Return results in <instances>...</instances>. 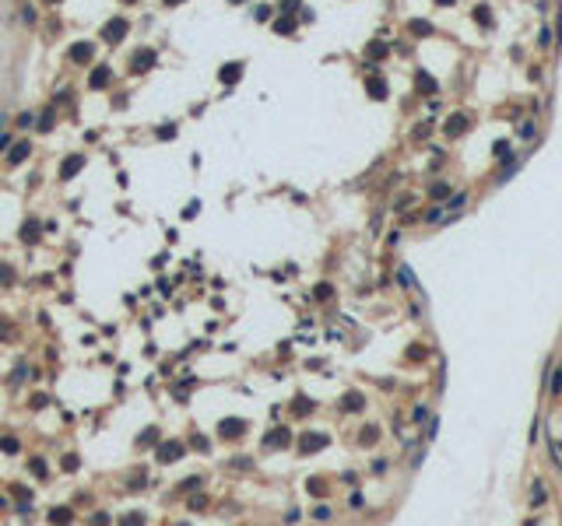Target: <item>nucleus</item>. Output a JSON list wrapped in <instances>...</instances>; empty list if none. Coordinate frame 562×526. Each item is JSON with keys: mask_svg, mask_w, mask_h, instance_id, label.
Wrapping results in <instances>:
<instances>
[{"mask_svg": "<svg viewBox=\"0 0 562 526\" xmlns=\"http://www.w3.org/2000/svg\"><path fill=\"white\" fill-rule=\"evenodd\" d=\"M299 519H302V512H299V509H288V512H285V523H288V526H295Z\"/></svg>", "mask_w": 562, "mask_h": 526, "instance_id": "obj_39", "label": "nucleus"}, {"mask_svg": "<svg viewBox=\"0 0 562 526\" xmlns=\"http://www.w3.org/2000/svg\"><path fill=\"white\" fill-rule=\"evenodd\" d=\"M369 56H373V60H380V56H387V46H380V42H373V46H369Z\"/></svg>", "mask_w": 562, "mask_h": 526, "instance_id": "obj_38", "label": "nucleus"}, {"mask_svg": "<svg viewBox=\"0 0 562 526\" xmlns=\"http://www.w3.org/2000/svg\"><path fill=\"white\" fill-rule=\"evenodd\" d=\"M81 169H84V155H70V158H64V161H60V179L67 183V179H74Z\"/></svg>", "mask_w": 562, "mask_h": 526, "instance_id": "obj_5", "label": "nucleus"}, {"mask_svg": "<svg viewBox=\"0 0 562 526\" xmlns=\"http://www.w3.org/2000/svg\"><path fill=\"white\" fill-rule=\"evenodd\" d=\"M28 470H32L35 477H46V463H42V456H35L32 463H28Z\"/></svg>", "mask_w": 562, "mask_h": 526, "instance_id": "obj_24", "label": "nucleus"}, {"mask_svg": "<svg viewBox=\"0 0 562 526\" xmlns=\"http://www.w3.org/2000/svg\"><path fill=\"white\" fill-rule=\"evenodd\" d=\"M4 509H7V498H4V494H0V512H4Z\"/></svg>", "mask_w": 562, "mask_h": 526, "instance_id": "obj_49", "label": "nucleus"}, {"mask_svg": "<svg viewBox=\"0 0 562 526\" xmlns=\"http://www.w3.org/2000/svg\"><path fill=\"white\" fill-rule=\"evenodd\" d=\"M113 84V67H95L88 74V88H109Z\"/></svg>", "mask_w": 562, "mask_h": 526, "instance_id": "obj_6", "label": "nucleus"}, {"mask_svg": "<svg viewBox=\"0 0 562 526\" xmlns=\"http://www.w3.org/2000/svg\"><path fill=\"white\" fill-rule=\"evenodd\" d=\"M464 127H467V116H453L450 123H446V133H450V137H461Z\"/></svg>", "mask_w": 562, "mask_h": 526, "instance_id": "obj_15", "label": "nucleus"}, {"mask_svg": "<svg viewBox=\"0 0 562 526\" xmlns=\"http://www.w3.org/2000/svg\"><path fill=\"white\" fill-rule=\"evenodd\" d=\"M120 4H137V0H120Z\"/></svg>", "mask_w": 562, "mask_h": 526, "instance_id": "obj_54", "label": "nucleus"}, {"mask_svg": "<svg viewBox=\"0 0 562 526\" xmlns=\"http://www.w3.org/2000/svg\"><path fill=\"white\" fill-rule=\"evenodd\" d=\"M274 32L278 35H292L295 32V18H292V14H281V18L274 21Z\"/></svg>", "mask_w": 562, "mask_h": 526, "instance_id": "obj_14", "label": "nucleus"}, {"mask_svg": "<svg viewBox=\"0 0 562 526\" xmlns=\"http://www.w3.org/2000/svg\"><path fill=\"white\" fill-rule=\"evenodd\" d=\"M204 505H208V498H204V494H194V498H190V509H194V512H200Z\"/></svg>", "mask_w": 562, "mask_h": 526, "instance_id": "obj_35", "label": "nucleus"}, {"mask_svg": "<svg viewBox=\"0 0 562 526\" xmlns=\"http://www.w3.org/2000/svg\"><path fill=\"white\" fill-rule=\"evenodd\" d=\"M446 193H450L446 183H436V186H432V197H436V200H439V197H446Z\"/></svg>", "mask_w": 562, "mask_h": 526, "instance_id": "obj_40", "label": "nucleus"}, {"mask_svg": "<svg viewBox=\"0 0 562 526\" xmlns=\"http://www.w3.org/2000/svg\"><path fill=\"white\" fill-rule=\"evenodd\" d=\"M362 442L369 446V442H376V428H365V435H362Z\"/></svg>", "mask_w": 562, "mask_h": 526, "instance_id": "obj_48", "label": "nucleus"}, {"mask_svg": "<svg viewBox=\"0 0 562 526\" xmlns=\"http://www.w3.org/2000/svg\"><path fill=\"white\" fill-rule=\"evenodd\" d=\"M155 49H137L134 56H130V74H144V70H151L155 67Z\"/></svg>", "mask_w": 562, "mask_h": 526, "instance_id": "obj_3", "label": "nucleus"}, {"mask_svg": "<svg viewBox=\"0 0 562 526\" xmlns=\"http://www.w3.org/2000/svg\"><path fill=\"white\" fill-rule=\"evenodd\" d=\"M35 127H39L42 133H50V130L56 127V109H53V105H50V109H42V112L35 116Z\"/></svg>", "mask_w": 562, "mask_h": 526, "instance_id": "obj_9", "label": "nucleus"}, {"mask_svg": "<svg viewBox=\"0 0 562 526\" xmlns=\"http://www.w3.org/2000/svg\"><path fill=\"white\" fill-rule=\"evenodd\" d=\"M299 4H302V0H281V11H285V14H292Z\"/></svg>", "mask_w": 562, "mask_h": 526, "instance_id": "obj_42", "label": "nucleus"}, {"mask_svg": "<svg viewBox=\"0 0 562 526\" xmlns=\"http://www.w3.org/2000/svg\"><path fill=\"white\" fill-rule=\"evenodd\" d=\"M0 449H4V453H18V449H21V442L14 439V435H4V439H0Z\"/></svg>", "mask_w": 562, "mask_h": 526, "instance_id": "obj_20", "label": "nucleus"}, {"mask_svg": "<svg viewBox=\"0 0 562 526\" xmlns=\"http://www.w3.org/2000/svg\"><path fill=\"white\" fill-rule=\"evenodd\" d=\"M309 491H313V494H323V480L313 477V480H309Z\"/></svg>", "mask_w": 562, "mask_h": 526, "instance_id": "obj_45", "label": "nucleus"}, {"mask_svg": "<svg viewBox=\"0 0 562 526\" xmlns=\"http://www.w3.org/2000/svg\"><path fill=\"white\" fill-rule=\"evenodd\" d=\"M271 14H274V7H267V4H260V7L253 11V18H257V21H267Z\"/></svg>", "mask_w": 562, "mask_h": 526, "instance_id": "obj_30", "label": "nucleus"}, {"mask_svg": "<svg viewBox=\"0 0 562 526\" xmlns=\"http://www.w3.org/2000/svg\"><path fill=\"white\" fill-rule=\"evenodd\" d=\"M39 232H42L39 221H25V224H21V242H28V246L39 242Z\"/></svg>", "mask_w": 562, "mask_h": 526, "instance_id": "obj_11", "label": "nucleus"}, {"mask_svg": "<svg viewBox=\"0 0 562 526\" xmlns=\"http://www.w3.org/2000/svg\"><path fill=\"white\" fill-rule=\"evenodd\" d=\"M365 88H369V95H373V98H387V81H380L376 74L365 81Z\"/></svg>", "mask_w": 562, "mask_h": 526, "instance_id": "obj_13", "label": "nucleus"}, {"mask_svg": "<svg viewBox=\"0 0 562 526\" xmlns=\"http://www.w3.org/2000/svg\"><path fill=\"white\" fill-rule=\"evenodd\" d=\"M176 4H183V0H165V7H176Z\"/></svg>", "mask_w": 562, "mask_h": 526, "instance_id": "obj_51", "label": "nucleus"}, {"mask_svg": "<svg viewBox=\"0 0 562 526\" xmlns=\"http://www.w3.org/2000/svg\"><path fill=\"white\" fill-rule=\"evenodd\" d=\"M467 204V193H453V197H450V204H446V210H450V214H457V210H461Z\"/></svg>", "mask_w": 562, "mask_h": 526, "instance_id": "obj_18", "label": "nucleus"}, {"mask_svg": "<svg viewBox=\"0 0 562 526\" xmlns=\"http://www.w3.org/2000/svg\"><path fill=\"white\" fill-rule=\"evenodd\" d=\"M418 88H422V92H436V84H432L429 74H418Z\"/></svg>", "mask_w": 562, "mask_h": 526, "instance_id": "obj_31", "label": "nucleus"}, {"mask_svg": "<svg viewBox=\"0 0 562 526\" xmlns=\"http://www.w3.org/2000/svg\"><path fill=\"white\" fill-rule=\"evenodd\" d=\"M331 516H334V512H331V505H316V509H313V519H316V523H327Z\"/></svg>", "mask_w": 562, "mask_h": 526, "instance_id": "obj_23", "label": "nucleus"}, {"mask_svg": "<svg viewBox=\"0 0 562 526\" xmlns=\"http://www.w3.org/2000/svg\"><path fill=\"white\" fill-rule=\"evenodd\" d=\"M218 78H221V84H235V81L243 78V64H225Z\"/></svg>", "mask_w": 562, "mask_h": 526, "instance_id": "obj_10", "label": "nucleus"}, {"mask_svg": "<svg viewBox=\"0 0 562 526\" xmlns=\"http://www.w3.org/2000/svg\"><path fill=\"white\" fill-rule=\"evenodd\" d=\"M28 155H32V144H28V141H18V144L11 147V155H7V165H21Z\"/></svg>", "mask_w": 562, "mask_h": 526, "instance_id": "obj_8", "label": "nucleus"}, {"mask_svg": "<svg viewBox=\"0 0 562 526\" xmlns=\"http://www.w3.org/2000/svg\"><path fill=\"white\" fill-rule=\"evenodd\" d=\"M127 32H130V21H127V18H120V14H116V18H109L106 25H102L99 39H106L109 46H116V42H120V39H123Z\"/></svg>", "mask_w": 562, "mask_h": 526, "instance_id": "obj_1", "label": "nucleus"}, {"mask_svg": "<svg viewBox=\"0 0 562 526\" xmlns=\"http://www.w3.org/2000/svg\"><path fill=\"white\" fill-rule=\"evenodd\" d=\"M183 453H186V446H183V442H176V439H169V442H162V446H158L155 460H158V463H176Z\"/></svg>", "mask_w": 562, "mask_h": 526, "instance_id": "obj_2", "label": "nucleus"}, {"mask_svg": "<svg viewBox=\"0 0 562 526\" xmlns=\"http://www.w3.org/2000/svg\"><path fill=\"white\" fill-rule=\"evenodd\" d=\"M18 127H25V130L35 127V112H21V116H18Z\"/></svg>", "mask_w": 562, "mask_h": 526, "instance_id": "obj_33", "label": "nucleus"}, {"mask_svg": "<svg viewBox=\"0 0 562 526\" xmlns=\"http://www.w3.org/2000/svg\"><path fill=\"white\" fill-rule=\"evenodd\" d=\"M158 428H148V435H141V439H137V446H148V442H158V435H155Z\"/></svg>", "mask_w": 562, "mask_h": 526, "instance_id": "obj_36", "label": "nucleus"}, {"mask_svg": "<svg viewBox=\"0 0 562 526\" xmlns=\"http://www.w3.org/2000/svg\"><path fill=\"white\" fill-rule=\"evenodd\" d=\"M530 502H534V505H541V502H545V491H541V484H534V491H530Z\"/></svg>", "mask_w": 562, "mask_h": 526, "instance_id": "obj_41", "label": "nucleus"}, {"mask_svg": "<svg viewBox=\"0 0 562 526\" xmlns=\"http://www.w3.org/2000/svg\"><path fill=\"white\" fill-rule=\"evenodd\" d=\"M50 523H53V526H70V523H74V509H67V505L50 509Z\"/></svg>", "mask_w": 562, "mask_h": 526, "instance_id": "obj_7", "label": "nucleus"}, {"mask_svg": "<svg viewBox=\"0 0 562 526\" xmlns=\"http://www.w3.org/2000/svg\"><path fill=\"white\" fill-rule=\"evenodd\" d=\"M243 428H246V421H239V417H232V421H221V425H218V431L225 435V439H232V435H243Z\"/></svg>", "mask_w": 562, "mask_h": 526, "instance_id": "obj_12", "label": "nucleus"}, {"mask_svg": "<svg viewBox=\"0 0 562 526\" xmlns=\"http://www.w3.org/2000/svg\"><path fill=\"white\" fill-rule=\"evenodd\" d=\"M42 4H50V7H53V4H60V0H42Z\"/></svg>", "mask_w": 562, "mask_h": 526, "instance_id": "obj_52", "label": "nucleus"}, {"mask_svg": "<svg viewBox=\"0 0 562 526\" xmlns=\"http://www.w3.org/2000/svg\"><path fill=\"white\" fill-rule=\"evenodd\" d=\"M7 147H14V144H11V133H0V155H4Z\"/></svg>", "mask_w": 562, "mask_h": 526, "instance_id": "obj_43", "label": "nucleus"}, {"mask_svg": "<svg viewBox=\"0 0 562 526\" xmlns=\"http://www.w3.org/2000/svg\"><path fill=\"white\" fill-rule=\"evenodd\" d=\"M229 4H243V0H229Z\"/></svg>", "mask_w": 562, "mask_h": 526, "instance_id": "obj_55", "label": "nucleus"}, {"mask_svg": "<svg viewBox=\"0 0 562 526\" xmlns=\"http://www.w3.org/2000/svg\"><path fill=\"white\" fill-rule=\"evenodd\" d=\"M176 133H180V130H176V123H165V127H158V130H155V137H158V141H172Z\"/></svg>", "mask_w": 562, "mask_h": 526, "instance_id": "obj_17", "label": "nucleus"}, {"mask_svg": "<svg viewBox=\"0 0 562 526\" xmlns=\"http://www.w3.org/2000/svg\"><path fill=\"white\" fill-rule=\"evenodd\" d=\"M436 4H446V7H450V4H453V0H436Z\"/></svg>", "mask_w": 562, "mask_h": 526, "instance_id": "obj_53", "label": "nucleus"}, {"mask_svg": "<svg viewBox=\"0 0 562 526\" xmlns=\"http://www.w3.org/2000/svg\"><path fill=\"white\" fill-rule=\"evenodd\" d=\"M200 480H204V477H186V480H180V484H176V491H180V494H190V491L200 484Z\"/></svg>", "mask_w": 562, "mask_h": 526, "instance_id": "obj_16", "label": "nucleus"}, {"mask_svg": "<svg viewBox=\"0 0 562 526\" xmlns=\"http://www.w3.org/2000/svg\"><path fill=\"white\" fill-rule=\"evenodd\" d=\"M323 446V435H309V439H302V449L309 453V449H320Z\"/></svg>", "mask_w": 562, "mask_h": 526, "instance_id": "obj_26", "label": "nucleus"}, {"mask_svg": "<svg viewBox=\"0 0 562 526\" xmlns=\"http://www.w3.org/2000/svg\"><path fill=\"white\" fill-rule=\"evenodd\" d=\"M411 32H418V35H432V25H429V21H411Z\"/></svg>", "mask_w": 562, "mask_h": 526, "instance_id": "obj_27", "label": "nucleus"}, {"mask_svg": "<svg viewBox=\"0 0 562 526\" xmlns=\"http://www.w3.org/2000/svg\"><path fill=\"white\" fill-rule=\"evenodd\" d=\"M548 389H552V397L562 393V368H552V383H548Z\"/></svg>", "mask_w": 562, "mask_h": 526, "instance_id": "obj_21", "label": "nucleus"}, {"mask_svg": "<svg viewBox=\"0 0 562 526\" xmlns=\"http://www.w3.org/2000/svg\"><path fill=\"white\" fill-rule=\"evenodd\" d=\"M148 519H144V512H127L123 519H120V526H144Z\"/></svg>", "mask_w": 562, "mask_h": 526, "instance_id": "obj_19", "label": "nucleus"}, {"mask_svg": "<svg viewBox=\"0 0 562 526\" xmlns=\"http://www.w3.org/2000/svg\"><path fill=\"white\" fill-rule=\"evenodd\" d=\"M67 60H70V64H92V60H95V46H92V42H74V46L67 49Z\"/></svg>", "mask_w": 562, "mask_h": 526, "instance_id": "obj_4", "label": "nucleus"}, {"mask_svg": "<svg viewBox=\"0 0 562 526\" xmlns=\"http://www.w3.org/2000/svg\"><path fill=\"white\" fill-rule=\"evenodd\" d=\"M4 127H7V116H4V112H0V130H4Z\"/></svg>", "mask_w": 562, "mask_h": 526, "instance_id": "obj_50", "label": "nucleus"}, {"mask_svg": "<svg viewBox=\"0 0 562 526\" xmlns=\"http://www.w3.org/2000/svg\"><path fill=\"white\" fill-rule=\"evenodd\" d=\"M78 467H81V463H78V456H74V453L64 456V470H67V474H70V470H78Z\"/></svg>", "mask_w": 562, "mask_h": 526, "instance_id": "obj_37", "label": "nucleus"}, {"mask_svg": "<svg viewBox=\"0 0 562 526\" xmlns=\"http://www.w3.org/2000/svg\"><path fill=\"white\" fill-rule=\"evenodd\" d=\"M92 526H109V516H106V512H95V519H92Z\"/></svg>", "mask_w": 562, "mask_h": 526, "instance_id": "obj_44", "label": "nucleus"}, {"mask_svg": "<svg viewBox=\"0 0 562 526\" xmlns=\"http://www.w3.org/2000/svg\"><path fill=\"white\" fill-rule=\"evenodd\" d=\"M197 207H200L197 200H194V204H186V210H183V218H194V214H197Z\"/></svg>", "mask_w": 562, "mask_h": 526, "instance_id": "obj_47", "label": "nucleus"}, {"mask_svg": "<svg viewBox=\"0 0 562 526\" xmlns=\"http://www.w3.org/2000/svg\"><path fill=\"white\" fill-rule=\"evenodd\" d=\"M492 151H496V158H499V161H506V158H510V144H506V141H499V144L492 147Z\"/></svg>", "mask_w": 562, "mask_h": 526, "instance_id": "obj_28", "label": "nucleus"}, {"mask_svg": "<svg viewBox=\"0 0 562 526\" xmlns=\"http://www.w3.org/2000/svg\"><path fill=\"white\" fill-rule=\"evenodd\" d=\"M362 407V393H348L345 397V411H359Z\"/></svg>", "mask_w": 562, "mask_h": 526, "instance_id": "obj_22", "label": "nucleus"}, {"mask_svg": "<svg viewBox=\"0 0 562 526\" xmlns=\"http://www.w3.org/2000/svg\"><path fill=\"white\" fill-rule=\"evenodd\" d=\"M485 11H489V7H478V14H475L478 25H489V14H485Z\"/></svg>", "mask_w": 562, "mask_h": 526, "instance_id": "obj_46", "label": "nucleus"}, {"mask_svg": "<svg viewBox=\"0 0 562 526\" xmlns=\"http://www.w3.org/2000/svg\"><path fill=\"white\" fill-rule=\"evenodd\" d=\"M35 18H39L35 7H21V21H25V25H35Z\"/></svg>", "mask_w": 562, "mask_h": 526, "instance_id": "obj_29", "label": "nucleus"}, {"mask_svg": "<svg viewBox=\"0 0 562 526\" xmlns=\"http://www.w3.org/2000/svg\"><path fill=\"white\" fill-rule=\"evenodd\" d=\"M516 133H520V137H534V123L527 119V123H520V127H516Z\"/></svg>", "mask_w": 562, "mask_h": 526, "instance_id": "obj_34", "label": "nucleus"}, {"mask_svg": "<svg viewBox=\"0 0 562 526\" xmlns=\"http://www.w3.org/2000/svg\"><path fill=\"white\" fill-rule=\"evenodd\" d=\"M127 484H130V491H141V488L148 484V474H134V477L127 480Z\"/></svg>", "mask_w": 562, "mask_h": 526, "instance_id": "obj_25", "label": "nucleus"}, {"mask_svg": "<svg viewBox=\"0 0 562 526\" xmlns=\"http://www.w3.org/2000/svg\"><path fill=\"white\" fill-rule=\"evenodd\" d=\"M0 284H14V270L0 263Z\"/></svg>", "mask_w": 562, "mask_h": 526, "instance_id": "obj_32", "label": "nucleus"}]
</instances>
